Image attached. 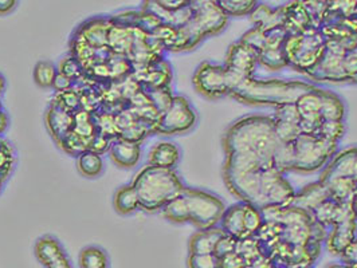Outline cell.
<instances>
[{
    "instance_id": "cell-1",
    "label": "cell",
    "mask_w": 357,
    "mask_h": 268,
    "mask_svg": "<svg viewBox=\"0 0 357 268\" xmlns=\"http://www.w3.org/2000/svg\"><path fill=\"white\" fill-rule=\"evenodd\" d=\"M271 116H246L235 121L223 137L226 155H236L273 166V157L280 146Z\"/></svg>"
},
{
    "instance_id": "cell-2",
    "label": "cell",
    "mask_w": 357,
    "mask_h": 268,
    "mask_svg": "<svg viewBox=\"0 0 357 268\" xmlns=\"http://www.w3.org/2000/svg\"><path fill=\"white\" fill-rule=\"evenodd\" d=\"M130 185L139 197V207L144 212L155 214L185 189L175 169H162L145 165L132 180Z\"/></svg>"
},
{
    "instance_id": "cell-3",
    "label": "cell",
    "mask_w": 357,
    "mask_h": 268,
    "mask_svg": "<svg viewBox=\"0 0 357 268\" xmlns=\"http://www.w3.org/2000/svg\"><path fill=\"white\" fill-rule=\"evenodd\" d=\"M313 89H316L314 85L303 81L255 79L250 77L232 90L230 97L248 105L278 107L296 104L303 94Z\"/></svg>"
},
{
    "instance_id": "cell-4",
    "label": "cell",
    "mask_w": 357,
    "mask_h": 268,
    "mask_svg": "<svg viewBox=\"0 0 357 268\" xmlns=\"http://www.w3.org/2000/svg\"><path fill=\"white\" fill-rule=\"evenodd\" d=\"M284 52L289 66L306 74L321 61L326 52V39L320 30L312 29L304 34L287 36Z\"/></svg>"
},
{
    "instance_id": "cell-5",
    "label": "cell",
    "mask_w": 357,
    "mask_h": 268,
    "mask_svg": "<svg viewBox=\"0 0 357 268\" xmlns=\"http://www.w3.org/2000/svg\"><path fill=\"white\" fill-rule=\"evenodd\" d=\"M192 18L181 27L184 36L188 38L190 50H194L206 36H216L223 31L229 22L216 1H192Z\"/></svg>"
},
{
    "instance_id": "cell-6",
    "label": "cell",
    "mask_w": 357,
    "mask_h": 268,
    "mask_svg": "<svg viewBox=\"0 0 357 268\" xmlns=\"http://www.w3.org/2000/svg\"><path fill=\"white\" fill-rule=\"evenodd\" d=\"M181 196L187 205L188 223L197 227L199 231L218 227L226 211V205L219 197L207 191L187 187Z\"/></svg>"
},
{
    "instance_id": "cell-7",
    "label": "cell",
    "mask_w": 357,
    "mask_h": 268,
    "mask_svg": "<svg viewBox=\"0 0 357 268\" xmlns=\"http://www.w3.org/2000/svg\"><path fill=\"white\" fill-rule=\"evenodd\" d=\"M291 143L294 152L293 171L300 173H313L324 169L337 153L339 145L309 134H300L298 139Z\"/></svg>"
},
{
    "instance_id": "cell-8",
    "label": "cell",
    "mask_w": 357,
    "mask_h": 268,
    "mask_svg": "<svg viewBox=\"0 0 357 268\" xmlns=\"http://www.w3.org/2000/svg\"><path fill=\"white\" fill-rule=\"evenodd\" d=\"M197 93L208 100H219L231 94L232 85L225 66L213 62H203L192 77Z\"/></svg>"
},
{
    "instance_id": "cell-9",
    "label": "cell",
    "mask_w": 357,
    "mask_h": 268,
    "mask_svg": "<svg viewBox=\"0 0 357 268\" xmlns=\"http://www.w3.org/2000/svg\"><path fill=\"white\" fill-rule=\"evenodd\" d=\"M197 116L190 101L183 95H175L169 107L160 114L155 132L164 136L183 134L197 125Z\"/></svg>"
},
{
    "instance_id": "cell-10",
    "label": "cell",
    "mask_w": 357,
    "mask_h": 268,
    "mask_svg": "<svg viewBox=\"0 0 357 268\" xmlns=\"http://www.w3.org/2000/svg\"><path fill=\"white\" fill-rule=\"evenodd\" d=\"M296 195L291 184L277 169L266 168L262 171L261 198L258 210L266 207H289Z\"/></svg>"
},
{
    "instance_id": "cell-11",
    "label": "cell",
    "mask_w": 357,
    "mask_h": 268,
    "mask_svg": "<svg viewBox=\"0 0 357 268\" xmlns=\"http://www.w3.org/2000/svg\"><path fill=\"white\" fill-rule=\"evenodd\" d=\"M258 65V53L243 45L242 42H235L229 47L225 68L229 72L231 81L232 90L242 81L252 77ZM231 90V91H232Z\"/></svg>"
},
{
    "instance_id": "cell-12",
    "label": "cell",
    "mask_w": 357,
    "mask_h": 268,
    "mask_svg": "<svg viewBox=\"0 0 357 268\" xmlns=\"http://www.w3.org/2000/svg\"><path fill=\"white\" fill-rule=\"evenodd\" d=\"M296 109L301 118V134L316 136L319 126L321 125L322 118L320 116L321 109V98H320V88L306 91L297 101Z\"/></svg>"
},
{
    "instance_id": "cell-13",
    "label": "cell",
    "mask_w": 357,
    "mask_h": 268,
    "mask_svg": "<svg viewBox=\"0 0 357 268\" xmlns=\"http://www.w3.org/2000/svg\"><path fill=\"white\" fill-rule=\"evenodd\" d=\"M34 253L43 268H73L66 251L59 240L50 235L42 236L36 240Z\"/></svg>"
},
{
    "instance_id": "cell-14",
    "label": "cell",
    "mask_w": 357,
    "mask_h": 268,
    "mask_svg": "<svg viewBox=\"0 0 357 268\" xmlns=\"http://www.w3.org/2000/svg\"><path fill=\"white\" fill-rule=\"evenodd\" d=\"M273 121L277 139L281 143H294L301 134V118L294 104L275 107Z\"/></svg>"
},
{
    "instance_id": "cell-15",
    "label": "cell",
    "mask_w": 357,
    "mask_h": 268,
    "mask_svg": "<svg viewBox=\"0 0 357 268\" xmlns=\"http://www.w3.org/2000/svg\"><path fill=\"white\" fill-rule=\"evenodd\" d=\"M345 55L332 53L326 50L321 61L305 75L310 79L317 82H333V84H342L348 82L347 75L342 69V59Z\"/></svg>"
},
{
    "instance_id": "cell-16",
    "label": "cell",
    "mask_w": 357,
    "mask_h": 268,
    "mask_svg": "<svg viewBox=\"0 0 357 268\" xmlns=\"http://www.w3.org/2000/svg\"><path fill=\"white\" fill-rule=\"evenodd\" d=\"M328 232L325 247L326 251L333 256H341V253L349 247V244L357 237L356 220H345L331 227Z\"/></svg>"
},
{
    "instance_id": "cell-17",
    "label": "cell",
    "mask_w": 357,
    "mask_h": 268,
    "mask_svg": "<svg viewBox=\"0 0 357 268\" xmlns=\"http://www.w3.org/2000/svg\"><path fill=\"white\" fill-rule=\"evenodd\" d=\"M284 29L289 36H298L314 29L304 1H293L282 6Z\"/></svg>"
},
{
    "instance_id": "cell-18",
    "label": "cell",
    "mask_w": 357,
    "mask_h": 268,
    "mask_svg": "<svg viewBox=\"0 0 357 268\" xmlns=\"http://www.w3.org/2000/svg\"><path fill=\"white\" fill-rule=\"evenodd\" d=\"M312 217L314 221H317L326 228L333 227L335 224L345 220H356L355 214L352 212L351 204H340L332 198L326 200L320 207H317L312 212Z\"/></svg>"
},
{
    "instance_id": "cell-19",
    "label": "cell",
    "mask_w": 357,
    "mask_h": 268,
    "mask_svg": "<svg viewBox=\"0 0 357 268\" xmlns=\"http://www.w3.org/2000/svg\"><path fill=\"white\" fill-rule=\"evenodd\" d=\"M329 198L331 195L328 187L322 184L321 181H316L306 185L298 194H296L289 207H294L297 210L312 214L317 207H320L322 203H325Z\"/></svg>"
},
{
    "instance_id": "cell-20",
    "label": "cell",
    "mask_w": 357,
    "mask_h": 268,
    "mask_svg": "<svg viewBox=\"0 0 357 268\" xmlns=\"http://www.w3.org/2000/svg\"><path fill=\"white\" fill-rule=\"evenodd\" d=\"M109 156L120 168H133L139 164L142 157V145L140 143H132L119 139L110 145Z\"/></svg>"
},
{
    "instance_id": "cell-21",
    "label": "cell",
    "mask_w": 357,
    "mask_h": 268,
    "mask_svg": "<svg viewBox=\"0 0 357 268\" xmlns=\"http://www.w3.org/2000/svg\"><path fill=\"white\" fill-rule=\"evenodd\" d=\"M180 156V149L176 143L161 141L151 148L148 153V165L162 169H175Z\"/></svg>"
},
{
    "instance_id": "cell-22",
    "label": "cell",
    "mask_w": 357,
    "mask_h": 268,
    "mask_svg": "<svg viewBox=\"0 0 357 268\" xmlns=\"http://www.w3.org/2000/svg\"><path fill=\"white\" fill-rule=\"evenodd\" d=\"M243 214H245V203L239 201L231 207L226 208L225 214L222 216V220H220V228L225 231L226 235L231 236L236 240L249 237V235L245 230Z\"/></svg>"
},
{
    "instance_id": "cell-23",
    "label": "cell",
    "mask_w": 357,
    "mask_h": 268,
    "mask_svg": "<svg viewBox=\"0 0 357 268\" xmlns=\"http://www.w3.org/2000/svg\"><path fill=\"white\" fill-rule=\"evenodd\" d=\"M223 235L225 231L220 227L197 231L190 239V253H214L215 247Z\"/></svg>"
},
{
    "instance_id": "cell-24",
    "label": "cell",
    "mask_w": 357,
    "mask_h": 268,
    "mask_svg": "<svg viewBox=\"0 0 357 268\" xmlns=\"http://www.w3.org/2000/svg\"><path fill=\"white\" fill-rule=\"evenodd\" d=\"M72 125H74V117L66 110H63L62 107H50L47 113V127L56 141L62 140L63 143Z\"/></svg>"
},
{
    "instance_id": "cell-25",
    "label": "cell",
    "mask_w": 357,
    "mask_h": 268,
    "mask_svg": "<svg viewBox=\"0 0 357 268\" xmlns=\"http://www.w3.org/2000/svg\"><path fill=\"white\" fill-rule=\"evenodd\" d=\"M321 109L320 116L322 121H344L345 105L336 93L332 90L320 89Z\"/></svg>"
},
{
    "instance_id": "cell-26",
    "label": "cell",
    "mask_w": 357,
    "mask_h": 268,
    "mask_svg": "<svg viewBox=\"0 0 357 268\" xmlns=\"http://www.w3.org/2000/svg\"><path fill=\"white\" fill-rule=\"evenodd\" d=\"M171 79H172L171 66L165 61L159 59L152 65H149V70L146 72L144 82L146 84L148 89H162V88H169Z\"/></svg>"
},
{
    "instance_id": "cell-27",
    "label": "cell",
    "mask_w": 357,
    "mask_h": 268,
    "mask_svg": "<svg viewBox=\"0 0 357 268\" xmlns=\"http://www.w3.org/2000/svg\"><path fill=\"white\" fill-rule=\"evenodd\" d=\"M113 207L117 214H123V216H128V214H133L137 210H140L139 197L130 184L123 185L116 191V194L113 196Z\"/></svg>"
},
{
    "instance_id": "cell-28",
    "label": "cell",
    "mask_w": 357,
    "mask_h": 268,
    "mask_svg": "<svg viewBox=\"0 0 357 268\" xmlns=\"http://www.w3.org/2000/svg\"><path fill=\"white\" fill-rule=\"evenodd\" d=\"M77 169L82 176L88 179H96L104 172V160L100 153L85 150L78 155Z\"/></svg>"
},
{
    "instance_id": "cell-29",
    "label": "cell",
    "mask_w": 357,
    "mask_h": 268,
    "mask_svg": "<svg viewBox=\"0 0 357 268\" xmlns=\"http://www.w3.org/2000/svg\"><path fill=\"white\" fill-rule=\"evenodd\" d=\"M331 198L340 204H351L357 192V182L351 179H335L325 184Z\"/></svg>"
},
{
    "instance_id": "cell-30",
    "label": "cell",
    "mask_w": 357,
    "mask_h": 268,
    "mask_svg": "<svg viewBox=\"0 0 357 268\" xmlns=\"http://www.w3.org/2000/svg\"><path fill=\"white\" fill-rule=\"evenodd\" d=\"M78 268H110L109 256L101 247H85L79 253Z\"/></svg>"
},
{
    "instance_id": "cell-31",
    "label": "cell",
    "mask_w": 357,
    "mask_h": 268,
    "mask_svg": "<svg viewBox=\"0 0 357 268\" xmlns=\"http://www.w3.org/2000/svg\"><path fill=\"white\" fill-rule=\"evenodd\" d=\"M258 65L271 72H280L289 66L284 47H266L258 53Z\"/></svg>"
},
{
    "instance_id": "cell-32",
    "label": "cell",
    "mask_w": 357,
    "mask_h": 268,
    "mask_svg": "<svg viewBox=\"0 0 357 268\" xmlns=\"http://www.w3.org/2000/svg\"><path fill=\"white\" fill-rule=\"evenodd\" d=\"M223 14L229 17H250L258 1L254 0H219L216 1Z\"/></svg>"
},
{
    "instance_id": "cell-33",
    "label": "cell",
    "mask_w": 357,
    "mask_h": 268,
    "mask_svg": "<svg viewBox=\"0 0 357 268\" xmlns=\"http://www.w3.org/2000/svg\"><path fill=\"white\" fill-rule=\"evenodd\" d=\"M34 81L42 89H50L58 75V69L50 61H39L34 68Z\"/></svg>"
},
{
    "instance_id": "cell-34",
    "label": "cell",
    "mask_w": 357,
    "mask_h": 268,
    "mask_svg": "<svg viewBox=\"0 0 357 268\" xmlns=\"http://www.w3.org/2000/svg\"><path fill=\"white\" fill-rule=\"evenodd\" d=\"M162 216L169 220L171 223H176V224H183V223H188V211H187V205L183 196L176 197L175 200L169 201L162 210H161Z\"/></svg>"
},
{
    "instance_id": "cell-35",
    "label": "cell",
    "mask_w": 357,
    "mask_h": 268,
    "mask_svg": "<svg viewBox=\"0 0 357 268\" xmlns=\"http://www.w3.org/2000/svg\"><path fill=\"white\" fill-rule=\"evenodd\" d=\"M293 164H294L293 143H280L273 157V168L284 175L285 172L293 171Z\"/></svg>"
},
{
    "instance_id": "cell-36",
    "label": "cell",
    "mask_w": 357,
    "mask_h": 268,
    "mask_svg": "<svg viewBox=\"0 0 357 268\" xmlns=\"http://www.w3.org/2000/svg\"><path fill=\"white\" fill-rule=\"evenodd\" d=\"M235 252L246 262V265H249L254 259H257L258 256L262 255L261 244L254 236H249L246 239L238 240Z\"/></svg>"
},
{
    "instance_id": "cell-37",
    "label": "cell",
    "mask_w": 357,
    "mask_h": 268,
    "mask_svg": "<svg viewBox=\"0 0 357 268\" xmlns=\"http://www.w3.org/2000/svg\"><path fill=\"white\" fill-rule=\"evenodd\" d=\"M344 132H345L344 121H322L316 136L325 141L339 143L344 136Z\"/></svg>"
},
{
    "instance_id": "cell-38",
    "label": "cell",
    "mask_w": 357,
    "mask_h": 268,
    "mask_svg": "<svg viewBox=\"0 0 357 268\" xmlns=\"http://www.w3.org/2000/svg\"><path fill=\"white\" fill-rule=\"evenodd\" d=\"M243 221H245V230L249 236H255V233L261 230V227L265 223L261 211L254 205L246 204V203H245Z\"/></svg>"
},
{
    "instance_id": "cell-39",
    "label": "cell",
    "mask_w": 357,
    "mask_h": 268,
    "mask_svg": "<svg viewBox=\"0 0 357 268\" xmlns=\"http://www.w3.org/2000/svg\"><path fill=\"white\" fill-rule=\"evenodd\" d=\"M239 42L252 49L255 53H261L266 47V33L259 27L254 26L251 30L243 34Z\"/></svg>"
},
{
    "instance_id": "cell-40",
    "label": "cell",
    "mask_w": 357,
    "mask_h": 268,
    "mask_svg": "<svg viewBox=\"0 0 357 268\" xmlns=\"http://www.w3.org/2000/svg\"><path fill=\"white\" fill-rule=\"evenodd\" d=\"M146 95H148V98L151 100L152 105L155 107V109H156L160 114H162V113L169 107L172 100H174V97H175V95L171 93L169 88L148 89Z\"/></svg>"
},
{
    "instance_id": "cell-41",
    "label": "cell",
    "mask_w": 357,
    "mask_h": 268,
    "mask_svg": "<svg viewBox=\"0 0 357 268\" xmlns=\"http://www.w3.org/2000/svg\"><path fill=\"white\" fill-rule=\"evenodd\" d=\"M188 268H219V258L214 253H190Z\"/></svg>"
},
{
    "instance_id": "cell-42",
    "label": "cell",
    "mask_w": 357,
    "mask_h": 268,
    "mask_svg": "<svg viewBox=\"0 0 357 268\" xmlns=\"http://www.w3.org/2000/svg\"><path fill=\"white\" fill-rule=\"evenodd\" d=\"M58 72L59 74H63L65 77L70 78L73 81V78H77L79 74H81V65L79 62L74 58H65L61 61L59 63V68H58Z\"/></svg>"
},
{
    "instance_id": "cell-43",
    "label": "cell",
    "mask_w": 357,
    "mask_h": 268,
    "mask_svg": "<svg viewBox=\"0 0 357 268\" xmlns=\"http://www.w3.org/2000/svg\"><path fill=\"white\" fill-rule=\"evenodd\" d=\"M342 69L348 82L357 84V52L347 54L342 59Z\"/></svg>"
},
{
    "instance_id": "cell-44",
    "label": "cell",
    "mask_w": 357,
    "mask_h": 268,
    "mask_svg": "<svg viewBox=\"0 0 357 268\" xmlns=\"http://www.w3.org/2000/svg\"><path fill=\"white\" fill-rule=\"evenodd\" d=\"M236 242H238L236 239H234L231 236L225 233L220 237V240L218 242L216 247H215L214 255H216L220 259V258H223V256H226V255H229L231 252H235Z\"/></svg>"
},
{
    "instance_id": "cell-45",
    "label": "cell",
    "mask_w": 357,
    "mask_h": 268,
    "mask_svg": "<svg viewBox=\"0 0 357 268\" xmlns=\"http://www.w3.org/2000/svg\"><path fill=\"white\" fill-rule=\"evenodd\" d=\"M219 268H248V265L236 252H231L219 259Z\"/></svg>"
},
{
    "instance_id": "cell-46",
    "label": "cell",
    "mask_w": 357,
    "mask_h": 268,
    "mask_svg": "<svg viewBox=\"0 0 357 268\" xmlns=\"http://www.w3.org/2000/svg\"><path fill=\"white\" fill-rule=\"evenodd\" d=\"M340 260L347 267H357V237L340 256Z\"/></svg>"
},
{
    "instance_id": "cell-47",
    "label": "cell",
    "mask_w": 357,
    "mask_h": 268,
    "mask_svg": "<svg viewBox=\"0 0 357 268\" xmlns=\"http://www.w3.org/2000/svg\"><path fill=\"white\" fill-rule=\"evenodd\" d=\"M156 4L165 13L172 14V13H178L180 10H183L184 7H187L190 4V1H185V0H159V1H156Z\"/></svg>"
},
{
    "instance_id": "cell-48",
    "label": "cell",
    "mask_w": 357,
    "mask_h": 268,
    "mask_svg": "<svg viewBox=\"0 0 357 268\" xmlns=\"http://www.w3.org/2000/svg\"><path fill=\"white\" fill-rule=\"evenodd\" d=\"M73 81L70 78H68V77H65L63 74H59V72H58V75H56V78H55V81H54L53 88L56 90V91H59V93H65V91L70 90Z\"/></svg>"
},
{
    "instance_id": "cell-49",
    "label": "cell",
    "mask_w": 357,
    "mask_h": 268,
    "mask_svg": "<svg viewBox=\"0 0 357 268\" xmlns=\"http://www.w3.org/2000/svg\"><path fill=\"white\" fill-rule=\"evenodd\" d=\"M15 0H0V15H7L10 14L15 7H17Z\"/></svg>"
},
{
    "instance_id": "cell-50",
    "label": "cell",
    "mask_w": 357,
    "mask_h": 268,
    "mask_svg": "<svg viewBox=\"0 0 357 268\" xmlns=\"http://www.w3.org/2000/svg\"><path fill=\"white\" fill-rule=\"evenodd\" d=\"M351 208H352V212L355 214V219L357 220V192L351 201Z\"/></svg>"
},
{
    "instance_id": "cell-51",
    "label": "cell",
    "mask_w": 357,
    "mask_h": 268,
    "mask_svg": "<svg viewBox=\"0 0 357 268\" xmlns=\"http://www.w3.org/2000/svg\"><path fill=\"white\" fill-rule=\"evenodd\" d=\"M4 88H6V79H4V77L0 74V95L3 94Z\"/></svg>"
},
{
    "instance_id": "cell-52",
    "label": "cell",
    "mask_w": 357,
    "mask_h": 268,
    "mask_svg": "<svg viewBox=\"0 0 357 268\" xmlns=\"http://www.w3.org/2000/svg\"><path fill=\"white\" fill-rule=\"evenodd\" d=\"M325 268H347V266H344L342 263H333V265H329Z\"/></svg>"
},
{
    "instance_id": "cell-53",
    "label": "cell",
    "mask_w": 357,
    "mask_h": 268,
    "mask_svg": "<svg viewBox=\"0 0 357 268\" xmlns=\"http://www.w3.org/2000/svg\"><path fill=\"white\" fill-rule=\"evenodd\" d=\"M0 185H1V178H0Z\"/></svg>"
},
{
    "instance_id": "cell-54",
    "label": "cell",
    "mask_w": 357,
    "mask_h": 268,
    "mask_svg": "<svg viewBox=\"0 0 357 268\" xmlns=\"http://www.w3.org/2000/svg\"><path fill=\"white\" fill-rule=\"evenodd\" d=\"M347 268H357V267H347Z\"/></svg>"
}]
</instances>
